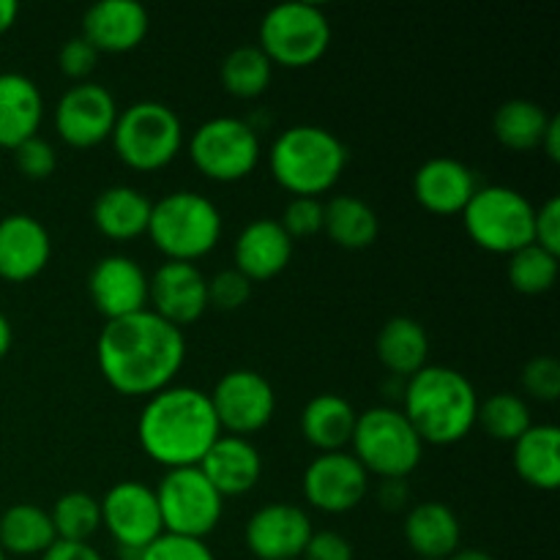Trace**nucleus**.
I'll list each match as a JSON object with an SVG mask.
<instances>
[{"mask_svg":"<svg viewBox=\"0 0 560 560\" xmlns=\"http://www.w3.org/2000/svg\"><path fill=\"white\" fill-rule=\"evenodd\" d=\"M184 359V331L151 310L107 320L96 342L104 381L126 397H153L173 386Z\"/></svg>","mask_w":560,"mask_h":560,"instance_id":"f257e3e1","label":"nucleus"},{"mask_svg":"<svg viewBox=\"0 0 560 560\" xmlns=\"http://www.w3.org/2000/svg\"><path fill=\"white\" fill-rule=\"evenodd\" d=\"M222 435L208 392L191 386L162 388L148 397L137 419L142 452L167 470L200 465Z\"/></svg>","mask_w":560,"mask_h":560,"instance_id":"f03ea898","label":"nucleus"},{"mask_svg":"<svg viewBox=\"0 0 560 560\" xmlns=\"http://www.w3.org/2000/svg\"><path fill=\"white\" fill-rule=\"evenodd\" d=\"M402 402L408 421L421 443L452 446L468 438L479 413V394L463 372L452 366L427 364L405 381Z\"/></svg>","mask_w":560,"mask_h":560,"instance_id":"7ed1b4c3","label":"nucleus"},{"mask_svg":"<svg viewBox=\"0 0 560 560\" xmlns=\"http://www.w3.org/2000/svg\"><path fill=\"white\" fill-rule=\"evenodd\" d=\"M348 164V148L334 131L315 124L284 129L268 151V167L293 197H320Z\"/></svg>","mask_w":560,"mask_h":560,"instance_id":"20e7f679","label":"nucleus"},{"mask_svg":"<svg viewBox=\"0 0 560 560\" xmlns=\"http://www.w3.org/2000/svg\"><path fill=\"white\" fill-rule=\"evenodd\" d=\"M148 235L167 260L195 262L222 238V213L200 191H170L153 202Z\"/></svg>","mask_w":560,"mask_h":560,"instance_id":"39448f33","label":"nucleus"},{"mask_svg":"<svg viewBox=\"0 0 560 560\" xmlns=\"http://www.w3.org/2000/svg\"><path fill=\"white\" fill-rule=\"evenodd\" d=\"M350 446L361 468L381 479H408L424 457V443L408 416L386 405L359 413Z\"/></svg>","mask_w":560,"mask_h":560,"instance_id":"423d86ee","label":"nucleus"},{"mask_svg":"<svg viewBox=\"0 0 560 560\" xmlns=\"http://www.w3.org/2000/svg\"><path fill=\"white\" fill-rule=\"evenodd\" d=\"M534 202L512 186H479L463 211L468 238L495 255H514L534 244Z\"/></svg>","mask_w":560,"mask_h":560,"instance_id":"0eeeda50","label":"nucleus"},{"mask_svg":"<svg viewBox=\"0 0 560 560\" xmlns=\"http://www.w3.org/2000/svg\"><path fill=\"white\" fill-rule=\"evenodd\" d=\"M109 140L124 164L159 170L167 167L184 148V124L170 104L145 98L120 109Z\"/></svg>","mask_w":560,"mask_h":560,"instance_id":"6e6552de","label":"nucleus"},{"mask_svg":"<svg viewBox=\"0 0 560 560\" xmlns=\"http://www.w3.org/2000/svg\"><path fill=\"white\" fill-rule=\"evenodd\" d=\"M331 44V22L315 3H279L260 22V44L271 63L301 69L326 55Z\"/></svg>","mask_w":560,"mask_h":560,"instance_id":"1a4fd4ad","label":"nucleus"},{"mask_svg":"<svg viewBox=\"0 0 560 560\" xmlns=\"http://www.w3.org/2000/svg\"><path fill=\"white\" fill-rule=\"evenodd\" d=\"M153 492L162 512L164 534L206 541L222 520L224 498L197 465L167 470Z\"/></svg>","mask_w":560,"mask_h":560,"instance_id":"9d476101","label":"nucleus"},{"mask_svg":"<svg viewBox=\"0 0 560 560\" xmlns=\"http://www.w3.org/2000/svg\"><path fill=\"white\" fill-rule=\"evenodd\" d=\"M189 156L211 180H241L260 162V137L249 120L217 115L191 131Z\"/></svg>","mask_w":560,"mask_h":560,"instance_id":"9b49d317","label":"nucleus"},{"mask_svg":"<svg viewBox=\"0 0 560 560\" xmlns=\"http://www.w3.org/2000/svg\"><path fill=\"white\" fill-rule=\"evenodd\" d=\"M208 397H211L222 432L238 438L260 432L277 410V394H273L271 381L255 370L224 372Z\"/></svg>","mask_w":560,"mask_h":560,"instance_id":"f8f14e48","label":"nucleus"},{"mask_svg":"<svg viewBox=\"0 0 560 560\" xmlns=\"http://www.w3.org/2000/svg\"><path fill=\"white\" fill-rule=\"evenodd\" d=\"M98 506H102V525L113 536L118 550L142 552L164 534L156 492L142 481H118L109 487Z\"/></svg>","mask_w":560,"mask_h":560,"instance_id":"ddd939ff","label":"nucleus"},{"mask_svg":"<svg viewBox=\"0 0 560 560\" xmlns=\"http://www.w3.org/2000/svg\"><path fill=\"white\" fill-rule=\"evenodd\" d=\"M118 102L98 82H77L55 107V129L74 148H93L109 140L118 120Z\"/></svg>","mask_w":560,"mask_h":560,"instance_id":"4468645a","label":"nucleus"},{"mask_svg":"<svg viewBox=\"0 0 560 560\" xmlns=\"http://www.w3.org/2000/svg\"><path fill=\"white\" fill-rule=\"evenodd\" d=\"M370 490V474L350 452L317 454L304 470V498L328 514H345L359 506Z\"/></svg>","mask_w":560,"mask_h":560,"instance_id":"2eb2a0df","label":"nucleus"},{"mask_svg":"<svg viewBox=\"0 0 560 560\" xmlns=\"http://www.w3.org/2000/svg\"><path fill=\"white\" fill-rule=\"evenodd\" d=\"M148 310L184 331L208 310V279L195 262H162L148 277Z\"/></svg>","mask_w":560,"mask_h":560,"instance_id":"dca6fc26","label":"nucleus"},{"mask_svg":"<svg viewBox=\"0 0 560 560\" xmlns=\"http://www.w3.org/2000/svg\"><path fill=\"white\" fill-rule=\"evenodd\" d=\"M312 530L315 528L304 509L293 503H268L249 517L244 541L257 560H301Z\"/></svg>","mask_w":560,"mask_h":560,"instance_id":"f3484780","label":"nucleus"},{"mask_svg":"<svg viewBox=\"0 0 560 560\" xmlns=\"http://www.w3.org/2000/svg\"><path fill=\"white\" fill-rule=\"evenodd\" d=\"M88 293L98 315L107 320L148 310V273L126 255H107L91 268Z\"/></svg>","mask_w":560,"mask_h":560,"instance_id":"a211bd4d","label":"nucleus"},{"mask_svg":"<svg viewBox=\"0 0 560 560\" xmlns=\"http://www.w3.org/2000/svg\"><path fill=\"white\" fill-rule=\"evenodd\" d=\"M52 241L47 228L31 213H9L0 219V279L27 282L47 268Z\"/></svg>","mask_w":560,"mask_h":560,"instance_id":"6ab92c4d","label":"nucleus"},{"mask_svg":"<svg viewBox=\"0 0 560 560\" xmlns=\"http://www.w3.org/2000/svg\"><path fill=\"white\" fill-rule=\"evenodd\" d=\"M151 16L137 0H98L82 16V33L102 52H129L148 36Z\"/></svg>","mask_w":560,"mask_h":560,"instance_id":"aec40b11","label":"nucleus"},{"mask_svg":"<svg viewBox=\"0 0 560 560\" xmlns=\"http://www.w3.org/2000/svg\"><path fill=\"white\" fill-rule=\"evenodd\" d=\"M295 241L284 233L277 219H255L238 233L233 246L235 268L255 282L279 277L293 257Z\"/></svg>","mask_w":560,"mask_h":560,"instance_id":"412c9836","label":"nucleus"},{"mask_svg":"<svg viewBox=\"0 0 560 560\" xmlns=\"http://www.w3.org/2000/svg\"><path fill=\"white\" fill-rule=\"evenodd\" d=\"M476 189L479 184L474 170L452 156L427 159L413 175V195L419 206L441 217L463 213Z\"/></svg>","mask_w":560,"mask_h":560,"instance_id":"4be33fe9","label":"nucleus"},{"mask_svg":"<svg viewBox=\"0 0 560 560\" xmlns=\"http://www.w3.org/2000/svg\"><path fill=\"white\" fill-rule=\"evenodd\" d=\"M197 468L219 490V495H246L262 476V457L249 438L222 435Z\"/></svg>","mask_w":560,"mask_h":560,"instance_id":"5701e85b","label":"nucleus"},{"mask_svg":"<svg viewBox=\"0 0 560 560\" xmlns=\"http://www.w3.org/2000/svg\"><path fill=\"white\" fill-rule=\"evenodd\" d=\"M44 118V96L36 82L16 71L0 74V148L14 151L27 137L38 135Z\"/></svg>","mask_w":560,"mask_h":560,"instance_id":"b1692460","label":"nucleus"},{"mask_svg":"<svg viewBox=\"0 0 560 560\" xmlns=\"http://www.w3.org/2000/svg\"><path fill=\"white\" fill-rule=\"evenodd\" d=\"M463 528L446 503H416L405 520V541L421 560H446L459 550Z\"/></svg>","mask_w":560,"mask_h":560,"instance_id":"393cba45","label":"nucleus"},{"mask_svg":"<svg viewBox=\"0 0 560 560\" xmlns=\"http://www.w3.org/2000/svg\"><path fill=\"white\" fill-rule=\"evenodd\" d=\"M355 419H359V413L345 397L317 394L306 402L304 413H301V432H304L306 443L320 454L345 452V446H350V441H353Z\"/></svg>","mask_w":560,"mask_h":560,"instance_id":"a878e982","label":"nucleus"},{"mask_svg":"<svg viewBox=\"0 0 560 560\" xmlns=\"http://www.w3.org/2000/svg\"><path fill=\"white\" fill-rule=\"evenodd\" d=\"M153 202L135 186H109L93 200V224L113 241H131L148 233Z\"/></svg>","mask_w":560,"mask_h":560,"instance_id":"bb28decb","label":"nucleus"},{"mask_svg":"<svg viewBox=\"0 0 560 560\" xmlns=\"http://www.w3.org/2000/svg\"><path fill=\"white\" fill-rule=\"evenodd\" d=\"M514 446V470L525 485L552 492L560 487V430L556 424H530Z\"/></svg>","mask_w":560,"mask_h":560,"instance_id":"cd10ccee","label":"nucleus"},{"mask_svg":"<svg viewBox=\"0 0 560 560\" xmlns=\"http://www.w3.org/2000/svg\"><path fill=\"white\" fill-rule=\"evenodd\" d=\"M375 353L392 375L408 381L416 372L424 370L427 359H430L427 328L419 320H413V317H392L377 331Z\"/></svg>","mask_w":560,"mask_h":560,"instance_id":"c85d7f7f","label":"nucleus"},{"mask_svg":"<svg viewBox=\"0 0 560 560\" xmlns=\"http://www.w3.org/2000/svg\"><path fill=\"white\" fill-rule=\"evenodd\" d=\"M323 233L342 249H366L381 233L377 213L355 195H339L323 202Z\"/></svg>","mask_w":560,"mask_h":560,"instance_id":"c756f323","label":"nucleus"},{"mask_svg":"<svg viewBox=\"0 0 560 560\" xmlns=\"http://www.w3.org/2000/svg\"><path fill=\"white\" fill-rule=\"evenodd\" d=\"M55 541L49 512L33 503H14L0 517V550L5 556H44Z\"/></svg>","mask_w":560,"mask_h":560,"instance_id":"7c9ffc66","label":"nucleus"},{"mask_svg":"<svg viewBox=\"0 0 560 560\" xmlns=\"http://www.w3.org/2000/svg\"><path fill=\"white\" fill-rule=\"evenodd\" d=\"M552 118L556 115H550L541 104L530 102V98H509L495 109L492 131L501 140V145L512 148V151H534V148H541Z\"/></svg>","mask_w":560,"mask_h":560,"instance_id":"2f4dec72","label":"nucleus"},{"mask_svg":"<svg viewBox=\"0 0 560 560\" xmlns=\"http://www.w3.org/2000/svg\"><path fill=\"white\" fill-rule=\"evenodd\" d=\"M219 77L228 93L238 98H255L271 85L273 63L257 44H241L224 55Z\"/></svg>","mask_w":560,"mask_h":560,"instance_id":"473e14b6","label":"nucleus"},{"mask_svg":"<svg viewBox=\"0 0 560 560\" xmlns=\"http://www.w3.org/2000/svg\"><path fill=\"white\" fill-rule=\"evenodd\" d=\"M476 424L501 443H514L530 430V408L512 392H498L479 402Z\"/></svg>","mask_w":560,"mask_h":560,"instance_id":"72a5a7b5","label":"nucleus"},{"mask_svg":"<svg viewBox=\"0 0 560 560\" xmlns=\"http://www.w3.org/2000/svg\"><path fill=\"white\" fill-rule=\"evenodd\" d=\"M49 520L60 541H88L102 525V506L88 492H66L55 501Z\"/></svg>","mask_w":560,"mask_h":560,"instance_id":"f704fd0d","label":"nucleus"},{"mask_svg":"<svg viewBox=\"0 0 560 560\" xmlns=\"http://www.w3.org/2000/svg\"><path fill=\"white\" fill-rule=\"evenodd\" d=\"M509 282L525 295H539L552 290L558 282V255L541 249L539 244H528L509 255Z\"/></svg>","mask_w":560,"mask_h":560,"instance_id":"c9c22d12","label":"nucleus"},{"mask_svg":"<svg viewBox=\"0 0 560 560\" xmlns=\"http://www.w3.org/2000/svg\"><path fill=\"white\" fill-rule=\"evenodd\" d=\"M252 299V282L238 268H224L208 279V306L222 312H235Z\"/></svg>","mask_w":560,"mask_h":560,"instance_id":"e433bc0d","label":"nucleus"},{"mask_svg":"<svg viewBox=\"0 0 560 560\" xmlns=\"http://www.w3.org/2000/svg\"><path fill=\"white\" fill-rule=\"evenodd\" d=\"M14 162L25 178L31 180H44L55 173L58 167V151L52 148V142L44 140V137H27L25 142L14 148Z\"/></svg>","mask_w":560,"mask_h":560,"instance_id":"4c0bfd02","label":"nucleus"},{"mask_svg":"<svg viewBox=\"0 0 560 560\" xmlns=\"http://www.w3.org/2000/svg\"><path fill=\"white\" fill-rule=\"evenodd\" d=\"M284 233L290 238H312L323 230V202L320 197H293L282 213Z\"/></svg>","mask_w":560,"mask_h":560,"instance_id":"58836bf2","label":"nucleus"},{"mask_svg":"<svg viewBox=\"0 0 560 560\" xmlns=\"http://www.w3.org/2000/svg\"><path fill=\"white\" fill-rule=\"evenodd\" d=\"M523 386L530 397L541 402H556L560 397V364L552 355H536L525 364Z\"/></svg>","mask_w":560,"mask_h":560,"instance_id":"ea45409f","label":"nucleus"},{"mask_svg":"<svg viewBox=\"0 0 560 560\" xmlns=\"http://www.w3.org/2000/svg\"><path fill=\"white\" fill-rule=\"evenodd\" d=\"M140 560H217V556L202 539L162 534L153 545H148L140 552Z\"/></svg>","mask_w":560,"mask_h":560,"instance_id":"a19ab883","label":"nucleus"},{"mask_svg":"<svg viewBox=\"0 0 560 560\" xmlns=\"http://www.w3.org/2000/svg\"><path fill=\"white\" fill-rule=\"evenodd\" d=\"M96 63H98V49L93 47L85 36H71L58 52L60 71L77 82H85V77H91V71L96 69Z\"/></svg>","mask_w":560,"mask_h":560,"instance_id":"79ce46f5","label":"nucleus"},{"mask_svg":"<svg viewBox=\"0 0 560 560\" xmlns=\"http://www.w3.org/2000/svg\"><path fill=\"white\" fill-rule=\"evenodd\" d=\"M301 560H353V545L337 530H312Z\"/></svg>","mask_w":560,"mask_h":560,"instance_id":"37998d69","label":"nucleus"},{"mask_svg":"<svg viewBox=\"0 0 560 560\" xmlns=\"http://www.w3.org/2000/svg\"><path fill=\"white\" fill-rule=\"evenodd\" d=\"M534 244L541 249L560 255V200L550 197L541 208H536V222H534Z\"/></svg>","mask_w":560,"mask_h":560,"instance_id":"c03bdc74","label":"nucleus"},{"mask_svg":"<svg viewBox=\"0 0 560 560\" xmlns=\"http://www.w3.org/2000/svg\"><path fill=\"white\" fill-rule=\"evenodd\" d=\"M42 560H104L102 552L96 547H91L88 541H55Z\"/></svg>","mask_w":560,"mask_h":560,"instance_id":"a18cd8bd","label":"nucleus"},{"mask_svg":"<svg viewBox=\"0 0 560 560\" xmlns=\"http://www.w3.org/2000/svg\"><path fill=\"white\" fill-rule=\"evenodd\" d=\"M408 501V487L405 479H383L381 481V503L388 509H399Z\"/></svg>","mask_w":560,"mask_h":560,"instance_id":"49530a36","label":"nucleus"},{"mask_svg":"<svg viewBox=\"0 0 560 560\" xmlns=\"http://www.w3.org/2000/svg\"><path fill=\"white\" fill-rule=\"evenodd\" d=\"M541 151H545L552 162H558L560 159V120L558 118H552L550 126H547L545 140H541Z\"/></svg>","mask_w":560,"mask_h":560,"instance_id":"de8ad7c7","label":"nucleus"},{"mask_svg":"<svg viewBox=\"0 0 560 560\" xmlns=\"http://www.w3.org/2000/svg\"><path fill=\"white\" fill-rule=\"evenodd\" d=\"M16 16H20V5L14 0H0V33L9 31L16 22Z\"/></svg>","mask_w":560,"mask_h":560,"instance_id":"09e8293b","label":"nucleus"},{"mask_svg":"<svg viewBox=\"0 0 560 560\" xmlns=\"http://www.w3.org/2000/svg\"><path fill=\"white\" fill-rule=\"evenodd\" d=\"M11 342H14V328H11L9 317L0 312V359H5V353L11 350Z\"/></svg>","mask_w":560,"mask_h":560,"instance_id":"8fccbe9b","label":"nucleus"},{"mask_svg":"<svg viewBox=\"0 0 560 560\" xmlns=\"http://www.w3.org/2000/svg\"><path fill=\"white\" fill-rule=\"evenodd\" d=\"M446 560H495V558H492L490 552L474 550V547H468V550H457L454 556H448Z\"/></svg>","mask_w":560,"mask_h":560,"instance_id":"3c124183","label":"nucleus"},{"mask_svg":"<svg viewBox=\"0 0 560 560\" xmlns=\"http://www.w3.org/2000/svg\"><path fill=\"white\" fill-rule=\"evenodd\" d=\"M0 560H9V556H5V552H3V550H0Z\"/></svg>","mask_w":560,"mask_h":560,"instance_id":"603ef678","label":"nucleus"}]
</instances>
